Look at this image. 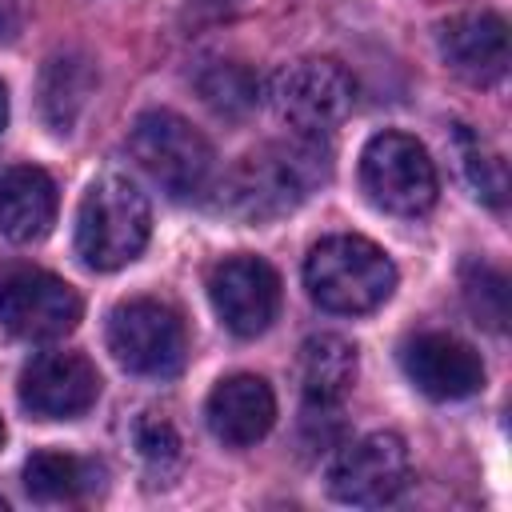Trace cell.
Wrapping results in <instances>:
<instances>
[{
    "label": "cell",
    "mask_w": 512,
    "mask_h": 512,
    "mask_svg": "<svg viewBox=\"0 0 512 512\" xmlns=\"http://www.w3.org/2000/svg\"><path fill=\"white\" fill-rule=\"evenodd\" d=\"M332 172L320 136H296L248 152L220 184V208L244 224H264L296 212Z\"/></svg>",
    "instance_id": "obj_1"
},
{
    "label": "cell",
    "mask_w": 512,
    "mask_h": 512,
    "mask_svg": "<svg viewBox=\"0 0 512 512\" xmlns=\"http://www.w3.org/2000/svg\"><path fill=\"white\" fill-rule=\"evenodd\" d=\"M308 296L340 316H360L380 308L396 288V264L368 236H324L304 260Z\"/></svg>",
    "instance_id": "obj_2"
},
{
    "label": "cell",
    "mask_w": 512,
    "mask_h": 512,
    "mask_svg": "<svg viewBox=\"0 0 512 512\" xmlns=\"http://www.w3.org/2000/svg\"><path fill=\"white\" fill-rule=\"evenodd\" d=\"M152 232V212L144 192L120 176L104 172L88 184L80 212H76V252L96 272H116L132 264Z\"/></svg>",
    "instance_id": "obj_3"
},
{
    "label": "cell",
    "mask_w": 512,
    "mask_h": 512,
    "mask_svg": "<svg viewBox=\"0 0 512 512\" xmlns=\"http://www.w3.org/2000/svg\"><path fill=\"white\" fill-rule=\"evenodd\" d=\"M132 160L148 172L152 184H160L172 200L200 196L212 176V144L200 128H192L172 108H148L136 116L128 132Z\"/></svg>",
    "instance_id": "obj_4"
},
{
    "label": "cell",
    "mask_w": 512,
    "mask_h": 512,
    "mask_svg": "<svg viewBox=\"0 0 512 512\" xmlns=\"http://www.w3.org/2000/svg\"><path fill=\"white\" fill-rule=\"evenodd\" d=\"M268 104L296 136H320L352 112L356 80L328 56H304L268 80Z\"/></svg>",
    "instance_id": "obj_5"
},
{
    "label": "cell",
    "mask_w": 512,
    "mask_h": 512,
    "mask_svg": "<svg viewBox=\"0 0 512 512\" xmlns=\"http://www.w3.org/2000/svg\"><path fill=\"white\" fill-rule=\"evenodd\" d=\"M108 352L120 368L152 380H168L188 360V332L176 308L152 296H136L112 308L108 316Z\"/></svg>",
    "instance_id": "obj_6"
},
{
    "label": "cell",
    "mask_w": 512,
    "mask_h": 512,
    "mask_svg": "<svg viewBox=\"0 0 512 512\" xmlns=\"http://www.w3.org/2000/svg\"><path fill=\"white\" fill-rule=\"evenodd\" d=\"M360 184L368 200L392 216H420L436 204V168L416 136L376 132L360 152Z\"/></svg>",
    "instance_id": "obj_7"
},
{
    "label": "cell",
    "mask_w": 512,
    "mask_h": 512,
    "mask_svg": "<svg viewBox=\"0 0 512 512\" xmlns=\"http://www.w3.org/2000/svg\"><path fill=\"white\" fill-rule=\"evenodd\" d=\"M412 480L408 444L396 432H368L360 440L340 444L336 460L328 464V492L340 504L380 508L404 496Z\"/></svg>",
    "instance_id": "obj_8"
},
{
    "label": "cell",
    "mask_w": 512,
    "mask_h": 512,
    "mask_svg": "<svg viewBox=\"0 0 512 512\" xmlns=\"http://www.w3.org/2000/svg\"><path fill=\"white\" fill-rule=\"evenodd\" d=\"M80 320V296L44 268H16L0 280V324L16 340H60Z\"/></svg>",
    "instance_id": "obj_9"
},
{
    "label": "cell",
    "mask_w": 512,
    "mask_h": 512,
    "mask_svg": "<svg viewBox=\"0 0 512 512\" xmlns=\"http://www.w3.org/2000/svg\"><path fill=\"white\" fill-rule=\"evenodd\" d=\"M208 296L220 324L236 336H260L280 308V276L260 256H224L208 276Z\"/></svg>",
    "instance_id": "obj_10"
},
{
    "label": "cell",
    "mask_w": 512,
    "mask_h": 512,
    "mask_svg": "<svg viewBox=\"0 0 512 512\" xmlns=\"http://www.w3.org/2000/svg\"><path fill=\"white\" fill-rule=\"evenodd\" d=\"M20 404L36 420H76L100 396V372L80 352H40L20 372Z\"/></svg>",
    "instance_id": "obj_11"
},
{
    "label": "cell",
    "mask_w": 512,
    "mask_h": 512,
    "mask_svg": "<svg viewBox=\"0 0 512 512\" xmlns=\"http://www.w3.org/2000/svg\"><path fill=\"white\" fill-rule=\"evenodd\" d=\"M404 376L432 400H464L484 388L480 352L452 332H420L400 352Z\"/></svg>",
    "instance_id": "obj_12"
},
{
    "label": "cell",
    "mask_w": 512,
    "mask_h": 512,
    "mask_svg": "<svg viewBox=\"0 0 512 512\" xmlns=\"http://www.w3.org/2000/svg\"><path fill=\"white\" fill-rule=\"evenodd\" d=\"M444 64L468 84H496L508 72V24L496 12H456L436 32Z\"/></svg>",
    "instance_id": "obj_13"
},
{
    "label": "cell",
    "mask_w": 512,
    "mask_h": 512,
    "mask_svg": "<svg viewBox=\"0 0 512 512\" xmlns=\"http://www.w3.org/2000/svg\"><path fill=\"white\" fill-rule=\"evenodd\" d=\"M204 416L220 444L248 448L256 440H264L268 428L276 424V396H272L268 380H260L252 372H236L208 392Z\"/></svg>",
    "instance_id": "obj_14"
},
{
    "label": "cell",
    "mask_w": 512,
    "mask_h": 512,
    "mask_svg": "<svg viewBox=\"0 0 512 512\" xmlns=\"http://www.w3.org/2000/svg\"><path fill=\"white\" fill-rule=\"evenodd\" d=\"M56 220V184L44 168L20 164L0 176V232L12 244H32L48 236Z\"/></svg>",
    "instance_id": "obj_15"
},
{
    "label": "cell",
    "mask_w": 512,
    "mask_h": 512,
    "mask_svg": "<svg viewBox=\"0 0 512 512\" xmlns=\"http://www.w3.org/2000/svg\"><path fill=\"white\" fill-rule=\"evenodd\" d=\"M356 380V348L344 336L320 332L300 344V392L308 408H336Z\"/></svg>",
    "instance_id": "obj_16"
},
{
    "label": "cell",
    "mask_w": 512,
    "mask_h": 512,
    "mask_svg": "<svg viewBox=\"0 0 512 512\" xmlns=\"http://www.w3.org/2000/svg\"><path fill=\"white\" fill-rule=\"evenodd\" d=\"M96 88V68L84 52H56L40 72V116L52 132H72L88 96Z\"/></svg>",
    "instance_id": "obj_17"
},
{
    "label": "cell",
    "mask_w": 512,
    "mask_h": 512,
    "mask_svg": "<svg viewBox=\"0 0 512 512\" xmlns=\"http://www.w3.org/2000/svg\"><path fill=\"white\" fill-rule=\"evenodd\" d=\"M24 488L40 504H68L100 488V468L72 452H36L24 464Z\"/></svg>",
    "instance_id": "obj_18"
},
{
    "label": "cell",
    "mask_w": 512,
    "mask_h": 512,
    "mask_svg": "<svg viewBox=\"0 0 512 512\" xmlns=\"http://www.w3.org/2000/svg\"><path fill=\"white\" fill-rule=\"evenodd\" d=\"M196 92H200V100L216 116H228V120H240V116H248L260 104V80H256V72L244 68V64H236V60L208 64L196 76Z\"/></svg>",
    "instance_id": "obj_19"
},
{
    "label": "cell",
    "mask_w": 512,
    "mask_h": 512,
    "mask_svg": "<svg viewBox=\"0 0 512 512\" xmlns=\"http://www.w3.org/2000/svg\"><path fill=\"white\" fill-rule=\"evenodd\" d=\"M456 152H460V168L468 176V184L476 188V196L492 208H504V192H508V172L504 160L464 124H456Z\"/></svg>",
    "instance_id": "obj_20"
},
{
    "label": "cell",
    "mask_w": 512,
    "mask_h": 512,
    "mask_svg": "<svg viewBox=\"0 0 512 512\" xmlns=\"http://www.w3.org/2000/svg\"><path fill=\"white\" fill-rule=\"evenodd\" d=\"M464 304L476 316V324L504 332L508 324V280L492 264H468L464 268Z\"/></svg>",
    "instance_id": "obj_21"
},
{
    "label": "cell",
    "mask_w": 512,
    "mask_h": 512,
    "mask_svg": "<svg viewBox=\"0 0 512 512\" xmlns=\"http://www.w3.org/2000/svg\"><path fill=\"white\" fill-rule=\"evenodd\" d=\"M132 444H136V456L144 460V468L152 472V476H172L176 472V464H180V436H176V428L164 420V416H156V412H144L136 424H132Z\"/></svg>",
    "instance_id": "obj_22"
},
{
    "label": "cell",
    "mask_w": 512,
    "mask_h": 512,
    "mask_svg": "<svg viewBox=\"0 0 512 512\" xmlns=\"http://www.w3.org/2000/svg\"><path fill=\"white\" fill-rule=\"evenodd\" d=\"M24 24V0H0V36H16Z\"/></svg>",
    "instance_id": "obj_23"
},
{
    "label": "cell",
    "mask_w": 512,
    "mask_h": 512,
    "mask_svg": "<svg viewBox=\"0 0 512 512\" xmlns=\"http://www.w3.org/2000/svg\"><path fill=\"white\" fill-rule=\"evenodd\" d=\"M4 124H8V96H4V84H0V132H4Z\"/></svg>",
    "instance_id": "obj_24"
},
{
    "label": "cell",
    "mask_w": 512,
    "mask_h": 512,
    "mask_svg": "<svg viewBox=\"0 0 512 512\" xmlns=\"http://www.w3.org/2000/svg\"><path fill=\"white\" fill-rule=\"evenodd\" d=\"M0 444H4V420H0Z\"/></svg>",
    "instance_id": "obj_25"
},
{
    "label": "cell",
    "mask_w": 512,
    "mask_h": 512,
    "mask_svg": "<svg viewBox=\"0 0 512 512\" xmlns=\"http://www.w3.org/2000/svg\"><path fill=\"white\" fill-rule=\"evenodd\" d=\"M0 512H4V496H0Z\"/></svg>",
    "instance_id": "obj_26"
},
{
    "label": "cell",
    "mask_w": 512,
    "mask_h": 512,
    "mask_svg": "<svg viewBox=\"0 0 512 512\" xmlns=\"http://www.w3.org/2000/svg\"><path fill=\"white\" fill-rule=\"evenodd\" d=\"M216 4H224V0H216Z\"/></svg>",
    "instance_id": "obj_27"
}]
</instances>
